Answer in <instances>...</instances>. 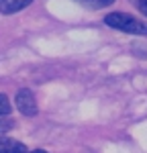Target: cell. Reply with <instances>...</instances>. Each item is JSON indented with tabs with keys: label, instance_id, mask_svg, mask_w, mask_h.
<instances>
[{
	"label": "cell",
	"instance_id": "7a4b0ae2",
	"mask_svg": "<svg viewBox=\"0 0 147 153\" xmlns=\"http://www.w3.org/2000/svg\"><path fill=\"white\" fill-rule=\"evenodd\" d=\"M14 104H16V108L23 112L24 117H35L37 112H39L35 94H33L29 88H21V90L16 92V96H14Z\"/></svg>",
	"mask_w": 147,
	"mask_h": 153
},
{
	"label": "cell",
	"instance_id": "6da1fadb",
	"mask_svg": "<svg viewBox=\"0 0 147 153\" xmlns=\"http://www.w3.org/2000/svg\"><path fill=\"white\" fill-rule=\"evenodd\" d=\"M104 23L121 31V33H129V35H147V23L135 19L127 12H110L104 16Z\"/></svg>",
	"mask_w": 147,
	"mask_h": 153
},
{
	"label": "cell",
	"instance_id": "3957f363",
	"mask_svg": "<svg viewBox=\"0 0 147 153\" xmlns=\"http://www.w3.org/2000/svg\"><path fill=\"white\" fill-rule=\"evenodd\" d=\"M0 153H29L27 145L10 137H0Z\"/></svg>",
	"mask_w": 147,
	"mask_h": 153
},
{
	"label": "cell",
	"instance_id": "9c48e42d",
	"mask_svg": "<svg viewBox=\"0 0 147 153\" xmlns=\"http://www.w3.org/2000/svg\"><path fill=\"white\" fill-rule=\"evenodd\" d=\"M29 153H47V151H43V149H35V151H29Z\"/></svg>",
	"mask_w": 147,
	"mask_h": 153
},
{
	"label": "cell",
	"instance_id": "8992f818",
	"mask_svg": "<svg viewBox=\"0 0 147 153\" xmlns=\"http://www.w3.org/2000/svg\"><path fill=\"white\" fill-rule=\"evenodd\" d=\"M12 110V104L6 94H0V117H8Z\"/></svg>",
	"mask_w": 147,
	"mask_h": 153
},
{
	"label": "cell",
	"instance_id": "ba28073f",
	"mask_svg": "<svg viewBox=\"0 0 147 153\" xmlns=\"http://www.w3.org/2000/svg\"><path fill=\"white\" fill-rule=\"evenodd\" d=\"M131 4H133L141 14H145V16H147V0H131Z\"/></svg>",
	"mask_w": 147,
	"mask_h": 153
},
{
	"label": "cell",
	"instance_id": "277c9868",
	"mask_svg": "<svg viewBox=\"0 0 147 153\" xmlns=\"http://www.w3.org/2000/svg\"><path fill=\"white\" fill-rule=\"evenodd\" d=\"M33 0H0V12L2 14H12V12H19L27 8Z\"/></svg>",
	"mask_w": 147,
	"mask_h": 153
},
{
	"label": "cell",
	"instance_id": "52a82bcc",
	"mask_svg": "<svg viewBox=\"0 0 147 153\" xmlns=\"http://www.w3.org/2000/svg\"><path fill=\"white\" fill-rule=\"evenodd\" d=\"M14 127V120L8 117H0V135L2 133H8V131Z\"/></svg>",
	"mask_w": 147,
	"mask_h": 153
},
{
	"label": "cell",
	"instance_id": "5b68a950",
	"mask_svg": "<svg viewBox=\"0 0 147 153\" xmlns=\"http://www.w3.org/2000/svg\"><path fill=\"white\" fill-rule=\"evenodd\" d=\"M80 4H84V6H88V8H92V10H98V8H106V6H110L114 0H78Z\"/></svg>",
	"mask_w": 147,
	"mask_h": 153
}]
</instances>
